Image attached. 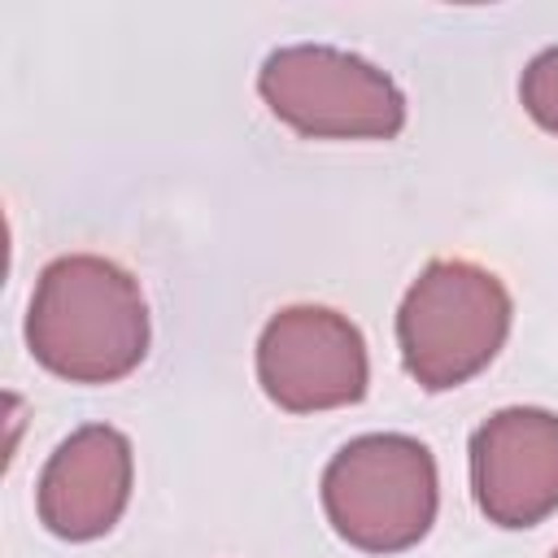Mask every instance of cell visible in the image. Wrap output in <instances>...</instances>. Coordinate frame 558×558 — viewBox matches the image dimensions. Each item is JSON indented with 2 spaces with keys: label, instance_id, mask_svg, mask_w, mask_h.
<instances>
[{
  "label": "cell",
  "instance_id": "obj_4",
  "mask_svg": "<svg viewBox=\"0 0 558 558\" xmlns=\"http://www.w3.org/2000/svg\"><path fill=\"white\" fill-rule=\"evenodd\" d=\"M257 92L279 122L310 140H392L405 126L401 87L366 57L327 44L275 48Z\"/></svg>",
  "mask_w": 558,
  "mask_h": 558
},
{
  "label": "cell",
  "instance_id": "obj_1",
  "mask_svg": "<svg viewBox=\"0 0 558 558\" xmlns=\"http://www.w3.org/2000/svg\"><path fill=\"white\" fill-rule=\"evenodd\" d=\"M26 344L44 371L70 384H113L148 353L144 292L118 262L65 253L39 270Z\"/></svg>",
  "mask_w": 558,
  "mask_h": 558
},
{
  "label": "cell",
  "instance_id": "obj_3",
  "mask_svg": "<svg viewBox=\"0 0 558 558\" xmlns=\"http://www.w3.org/2000/svg\"><path fill=\"white\" fill-rule=\"evenodd\" d=\"M440 480L423 440L371 432L349 440L323 471V510L340 541L366 554H401L436 523Z\"/></svg>",
  "mask_w": 558,
  "mask_h": 558
},
{
  "label": "cell",
  "instance_id": "obj_9",
  "mask_svg": "<svg viewBox=\"0 0 558 558\" xmlns=\"http://www.w3.org/2000/svg\"><path fill=\"white\" fill-rule=\"evenodd\" d=\"M554 558H558V554H554Z\"/></svg>",
  "mask_w": 558,
  "mask_h": 558
},
{
  "label": "cell",
  "instance_id": "obj_7",
  "mask_svg": "<svg viewBox=\"0 0 558 558\" xmlns=\"http://www.w3.org/2000/svg\"><path fill=\"white\" fill-rule=\"evenodd\" d=\"M131 440L109 423L70 432L39 475V523L61 541L105 536L131 501Z\"/></svg>",
  "mask_w": 558,
  "mask_h": 558
},
{
  "label": "cell",
  "instance_id": "obj_2",
  "mask_svg": "<svg viewBox=\"0 0 558 558\" xmlns=\"http://www.w3.org/2000/svg\"><path fill=\"white\" fill-rule=\"evenodd\" d=\"M510 314V292L493 270L466 257L427 262L397 310V344L410 379L427 392L466 384L501 353Z\"/></svg>",
  "mask_w": 558,
  "mask_h": 558
},
{
  "label": "cell",
  "instance_id": "obj_8",
  "mask_svg": "<svg viewBox=\"0 0 558 558\" xmlns=\"http://www.w3.org/2000/svg\"><path fill=\"white\" fill-rule=\"evenodd\" d=\"M519 100L536 126L558 135V44L527 61V70L519 78Z\"/></svg>",
  "mask_w": 558,
  "mask_h": 558
},
{
  "label": "cell",
  "instance_id": "obj_6",
  "mask_svg": "<svg viewBox=\"0 0 558 558\" xmlns=\"http://www.w3.org/2000/svg\"><path fill=\"white\" fill-rule=\"evenodd\" d=\"M471 493L488 523L536 527L558 510V414L510 405L471 436Z\"/></svg>",
  "mask_w": 558,
  "mask_h": 558
},
{
  "label": "cell",
  "instance_id": "obj_5",
  "mask_svg": "<svg viewBox=\"0 0 558 558\" xmlns=\"http://www.w3.org/2000/svg\"><path fill=\"white\" fill-rule=\"evenodd\" d=\"M257 379L292 414L357 405L371 384L366 340L327 305H288L257 336Z\"/></svg>",
  "mask_w": 558,
  "mask_h": 558
}]
</instances>
